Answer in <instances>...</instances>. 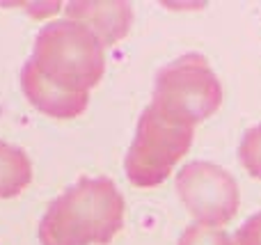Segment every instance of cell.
Wrapping results in <instances>:
<instances>
[{
	"instance_id": "cell-3",
	"label": "cell",
	"mask_w": 261,
	"mask_h": 245,
	"mask_svg": "<svg viewBox=\"0 0 261 245\" xmlns=\"http://www.w3.org/2000/svg\"><path fill=\"white\" fill-rule=\"evenodd\" d=\"M195 128L165 115L153 103L142 110L124 160L126 177L138 188L161 186L193 145Z\"/></svg>"
},
{
	"instance_id": "cell-2",
	"label": "cell",
	"mask_w": 261,
	"mask_h": 245,
	"mask_svg": "<svg viewBox=\"0 0 261 245\" xmlns=\"http://www.w3.org/2000/svg\"><path fill=\"white\" fill-rule=\"evenodd\" d=\"M124 197L108 177L81 179L48 204L41 245H108L124 227Z\"/></svg>"
},
{
	"instance_id": "cell-9",
	"label": "cell",
	"mask_w": 261,
	"mask_h": 245,
	"mask_svg": "<svg viewBox=\"0 0 261 245\" xmlns=\"http://www.w3.org/2000/svg\"><path fill=\"white\" fill-rule=\"evenodd\" d=\"M179 245H234V241L227 236V232H222L218 227L193 225L181 234Z\"/></svg>"
},
{
	"instance_id": "cell-4",
	"label": "cell",
	"mask_w": 261,
	"mask_h": 245,
	"mask_svg": "<svg viewBox=\"0 0 261 245\" xmlns=\"http://www.w3.org/2000/svg\"><path fill=\"white\" fill-rule=\"evenodd\" d=\"M151 103L195 128L218 113L222 103V85L204 55L188 53L158 71Z\"/></svg>"
},
{
	"instance_id": "cell-6",
	"label": "cell",
	"mask_w": 261,
	"mask_h": 245,
	"mask_svg": "<svg viewBox=\"0 0 261 245\" xmlns=\"http://www.w3.org/2000/svg\"><path fill=\"white\" fill-rule=\"evenodd\" d=\"M64 12L67 18L94 32L103 48L124 39L133 23V9L128 3H69Z\"/></svg>"
},
{
	"instance_id": "cell-8",
	"label": "cell",
	"mask_w": 261,
	"mask_h": 245,
	"mask_svg": "<svg viewBox=\"0 0 261 245\" xmlns=\"http://www.w3.org/2000/svg\"><path fill=\"white\" fill-rule=\"evenodd\" d=\"M239 158L254 179H261V124L250 128L239 147Z\"/></svg>"
},
{
	"instance_id": "cell-7",
	"label": "cell",
	"mask_w": 261,
	"mask_h": 245,
	"mask_svg": "<svg viewBox=\"0 0 261 245\" xmlns=\"http://www.w3.org/2000/svg\"><path fill=\"white\" fill-rule=\"evenodd\" d=\"M32 181V163L21 147L0 140V200L21 195Z\"/></svg>"
},
{
	"instance_id": "cell-1",
	"label": "cell",
	"mask_w": 261,
	"mask_h": 245,
	"mask_svg": "<svg viewBox=\"0 0 261 245\" xmlns=\"http://www.w3.org/2000/svg\"><path fill=\"white\" fill-rule=\"evenodd\" d=\"M106 71L103 44L92 30L71 18L46 23L35 39L32 58L21 69L25 99L55 119L85 113L90 90Z\"/></svg>"
},
{
	"instance_id": "cell-10",
	"label": "cell",
	"mask_w": 261,
	"mask_h": 245,
	"mask_svg": "<svg viewBox=\"0 0 261 245\" xmlns=\"http://www.w3.org/2000/svg\"><path fill=\"white\" fill-rule=\"evenodd\" d=\"M236 245H261V213H254L239 227Z\"/></svg>"
},
{
	"instance_id": "cell-5",
	"label": "cell",
	"mask_w": 261,
	"mask_h": 245,
	"mask_svg": "<svg viewBox=\"0 0 261 245\" xmlns=\"http://www.w3.org/2000/svg\"><path fill=\"white\" fill-rule=\"evenodd\" d=\"M176 193L197 225L220 229L239 213V183L225 168L208 160L184 165L176 174Z\"/></svg>"
}]
</instances>
